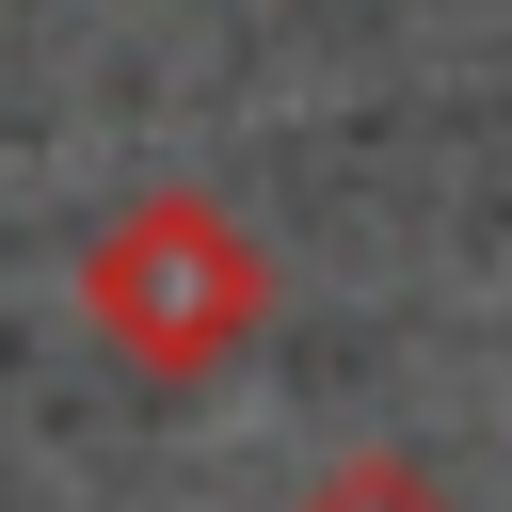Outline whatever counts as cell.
<instances>
[{
  "mask_svg": "<svg viewBox=\"0 0 512 512\" xmlns=\"http://www.w3.org/2000/svg\"><path fill=\"white\" fill-rule=\"evenodd\" d=\"M80 320H96V352L144 368V384H224V368L272 336V240H256L224 192L160 176V192H128V208L80 240Z\"/></svg>",
  "mask_w": 512,
  "mask_h": 512,
  "instance_id": "cell-1",
  "label": "cell"
},
{
  "mask_svg": "<svg viewBox=\"0 0 512 512\" xmlns=\"http://www.w3.org/2000/svg\"><path fill=\"white\" fill-rule=\"evenodd\" d=\"M304 512H464V496H448L416 448H336V464L304 480Z\"/></svg>",
  "mask_w": 512,
  "mask_h": 512,
  "instance_id": "cell-2",
  "label": "cell"
}]
</instances>
